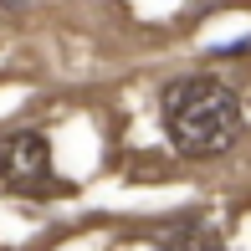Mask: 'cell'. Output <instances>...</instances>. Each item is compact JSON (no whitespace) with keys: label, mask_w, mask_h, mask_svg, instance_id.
<instances>
[{"label":"cell","mask_w":251,"mask_h":251,"mask_svg":"<svg viewBox=\"0 0 251 251\" xmlns=\"http://www.w3.org/2000/svg\"><path fill=\"white\" fill-rule=\"evenodd\" d=\"M159 128H164V139L185 159L226 154L246 128L241 93L231 82H221V77H210V72L169 77L164 93H159Z\"/></svg>","instance_id":"1"},{"label":"cell","mask_w":251,"mask_h":251,"mask_svg":"<svg viewBox=\"0 0 251 251\" xmlns=\"http://www.w3.org/2000/svg\"><path fill=\"white\" fill-rule=\"evenodd\" d=\"M0 190H5V195H21V200L62 195L56 154H51V139L41 128H10V133H0Z\"/></svg>","instance_id":"2"},{"label":"cell","mask_w":251,"mask_h":251,"mask_svg":"<svg viewBox=\"0 0 251 251\" xmlns=\"http://www.w3.org/2000/svg\"><path fill=\"white\" fill-rule=\"evenodd\" d=\"M159 251H226V246H221V236L205 221H185V226H175V231H164Z\"/></svg>","instance_id":"3"},{"label":"cell","mask_w":251,"mask_h":251,"mask_svg":"<svg viewBox=\"0 0 251 251\" xmlns=\"http://www.w3.org/2000/svg\"><path fill=\"white\" fill-rule=\"evenodd\" d=\"M26 5H31V0H0V10H10V16H21Z\"/></svg>","instance_id":"4"}]
</instances>
